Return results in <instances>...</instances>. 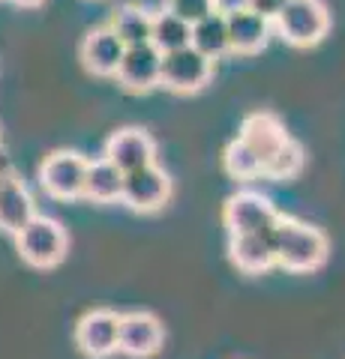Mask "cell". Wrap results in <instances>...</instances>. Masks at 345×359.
Returning <instances> with one entry per match:
<instances>
[{
  "label": "cell",
  "mask_w": 345,
  "mask_h": 359,
  "mask_svg": "<svg viewBox=\"0 0 345 359\" xmlns=\"http://www.w3.org/2000/svg\"><path fill=\"white\" fill-rule=\"evenodd\" d=\"M276 264L288 273H313L327 261V237L313 224L282 216L271 231Z\"/></svg>",
  "instance_id": "1"
},
{
  "label": "cell",
  "mask_w": 345,
  "mask_h": 359,
  "mask_svg": "<svg viewBox=\"0 0 345 359\" xmlns=\"http://www.w3.org/2000/svg\"><path fill=\"white\" fill-rule=\"evenodd\" d=\"M15 249L27 266L51 269L70 252V237H66L60 222H54L48 216H33L25 228L15 233Z\"/></svg>",
  "instance_id": "2"
},
{
  "label": "cell",
  "mask_w": 345,
  "mask_h": 359,
  "mask_svg": "<svg viewBox=\"0 0 345 359\" xmlns=\"http://www.w3.org/2000/svg\"><path fill=\"white\" fill-rule=\"evenodd\" d=\"M271 25L294 48H313L330 30V13L321 0H288Z\"/></svg>",
  "instance_id": "3"
},
{
  "label": "cell",
  "mask_w": 345,
  "mask_h": 359,
  "mask_svg": "<svg viewBox=\"0 0 345 359\" xmlns=\"http://www.w3.org/2000/svg\"><path fill=\"white\" fill-rule=\"evenodd\" d=\"M87 159L75 150H58L39 165V186L58 201H75L84 195Z\"/></svg>",
  "instance_id": "4"
},
{
  "label": "cell",
  "mask_w": 345,
  "mask_h": 359,
  "mask_svg": "<svg viewBox=\"0 0 345 359\" xmlns=\"http://www.w3.org/2000/svg\"><path fill=\"white\" fill-rule=\"evenodd\" d=\"M210 75H214V60L204 57L202 51H195L193 45L162 54L160 84L171 93H195L210 81Z\"/></svg>",
  "instance_id": "5"
},
{
  "label": "cell",
  "mask_w": 345,
  "mask_h": 359,
  "mask_svg": "<svg viewBox=\"0 0 345 359\" xmlns=\"http://www.w3.org/2000/svg\"><path fill=\"white\" fill-rule=\"evenodd\" d=\"M280 219V210L259 192H235L222 210L228 233H271Z\"/></svg>",
  "instance_id": "6"
},
{
  "label": "cell",
  "mask_w": 345,
  "mask_h": 359,
  "mask_svg": "<svg viewBox=\"0 0 345 359\" xmlns=\"http://www.w3.org/2000/svg\"><path fill=\"white\" fill-rule=\"evenodd\" d=\"M171 198V177L153 162L141 171L124 174V195L120 201L136 210V212H157L165 207V201Z\"/></svg>",
  "instance_id": "7"
},
{
  "label": "cell",
  "mask_w": 345,
  "mask_h": 359,
  "mask_svg": "<svg viewBox=\"0 0 345 359\" xmlns=\"http://www.w3.org/2000/svg\"><path fill=\"white\" fill-rule=\"evenodd\" d=\"M120 339V314L111 309H93L75 323V344L91 359H105L117 353Z\"/></svg>",
  "instance_id": "8"
},
{
  "label": "cell",
  "mask_w": 345,
  "mask_h": 359,
  "mask_svg": "<svg viewBox=\"0 0 345 359\" xmlns=\"http://www.w3.org/2000/svg\"><path fill=\"white\" fill-rule=\"evenodd\" d=\"M105 159L120 174H132L157 162V144L144 129H117L105 141Z\"/></svg>",
  "instance_id": "9"
},
{
  "label": "cell",
  "mask_w": 345,
  "mask_h": 359,
  "mask_svg": "<svg viewBox=\"0 0 345 359\" xmlns=\"http://www.w3.org/2000/svg\"><path fill=\"white\" fill-rule=\"evenodd\" d=\"M160 75H162V51L148 42V45L126 48L115 78L129 93H148V90L160 87Z\"/></svg>",
  "instance_id": "10"
},
{
  "label": "cell",
  "mask_w": 345,
  "mask_h": 359,
  "mask_svg": "<svg viewBox=\"0 0 345 359\" xmlns=\"http://www.w3.org/2000/svg\"><path fill=\"white\" fill-rule=\"evenodd\" d=\"M162 339H165V330L160 318H153L148 311L120 314V339H117L120 353H126L132 359L153 356L162 347Z\"/></svg>",
  "instance_id": "11"
},
{
  "label": "cell",
  "mask_w": 345,
  "mask_h": 359,
  "mask_svg": "<svg viewBox=\"0 0 345 359\" xmlns=\"http://www.w3.org/2000/svg\"><path fill=\"white\" fill-rule=\"evenodd\" d=\"M126 54V45L117 39V33L105 27L87 30V36L82 39V63L87 72H93L99 78H115L117 66Z\"/></svg>",
  "instance_id": "12"
},
{
  "label": "cell",
  "mask_w": 345,
  "mask_h": 359,
  "mask_svg": "<svg viewBox=\"0 0 345 359\" xmlns=\"http://www.w3.org/2000/svg\"><path fill=\"white\" fill-rule=\"evenodd\" d=\"M37 216V201L15 174L0 171V231L15 233Z\"/></svg>",
  "instance_id": "13"
},
{
  "label": "cell",
  "mask_w": 345,
  "mask_h": 359,
  "mask_svg": "<svg viewBox=\"0 0 345 359\" xmlns=\"http://www.w3.org/2000/svg\"><path fill=\"white\" fill-rule=\"evenodd\" d=\"M237 138L247 144V147H252L255 153H259L261 162H267L288 138H292V135L285 132L280 117L267 114V111H259V114H249L247 120L240 123V135H237Z\"/></svg>",
  "instance_id": "14"
},
{
  "label": "cell",
  "mask_w": 345,
  "mask_h": 359,
  "mask_svg": "<svg viewBox=\"0 0 345 359\" xmlns=\"http://www.w3.org/2000/svg\"><path fill=\"white\" fill-rule=\"evenodd\" d=\"M228 257H231V264L247 276H259L264 269H271L276 264L271 233H231Z\"/></svg>",
  "instance_id": "15"
},
{
  "label": "cell",
  "mask_w": 345,
  "mask_h": 359,
  "mask_svg": "<svg viewBox=\"0 0 345 359\" xmlns=\"http://www.w3.org/2000/svg\"><path fill=\"white\" fill-rule=\"evenodd\" d=\"M226 21H228V51L235 54H259L273 30L271 21L249 13V9H240V13L228 15Z\"/></svg>",
  "instance_id": "16"
},
{
  "label": "cell",
  "mask_w": 345,
  "mask_h": 359,
  "mask_svg": "<svg viewBox=\"0 0 345 359\" xmlns=\"http://www.w3.org/2000/svg\"><path fill=\"white\" fill-rule=\"evenodd\" d=\"M124 195V174L111 165L105 156L96 162H87V177H84V195L93 204H115Z\"/></svg>",
  "instance_id": "17"
},
{
  "label": "cell",
  "mask_w": 345,
  "mask_h": 359,
  "mask_svg": "<svg viewBox=\"0 0 345 359\" xmlns=\"http://www.w3.org/2000/svg\"><path fill=\"white\" fill-rule=\"evenodd\" d=\"M189 45H193L195 51H202L204 57H210V60L222 57V54L228 51V21H226V15L210 13L207 18L195 21Z\"/></svg>",
  "instance_id": "18"
},
{
  "label": "cell",
  "mask_w": 345,
  "mask_h": 359,
  "mask_svg": "<svg viewBox=\"0 0 345 359\" xmlns=\"http://www.w3.org/2000/svg\"><path fill=\"white\" fill-rule=\"evenodd\" d=\"M108 27L117 33V39L124 42L126 48H136V45L150 42L153 15H148L144 9H136V6H124V9L115 13V18L108 21Z\"/></svg>",
  "instance_id": "19"
},
{
  "label": "cell",
  "mask_w": 345,
  "mask_h": 359,
  "mask_svg": "<svg viewBox=\"0 0 345 359\" xmlns=\"http://www.w3.org/2000/svg\"><path fill=\"white\" fill-rule=\"evenodd\" d=\"M189 36H193V27L181 21L177 15H171L169 9L160 15H153V30H150V45L160 48L162 54L177 51V48H186Z\"/></svg>",
  "instance_id": "20"
},
{
  "label": "cell",
  "mask_w": 345,
  "mask_h": 359,
  "mask_svg": "<svg viewBox=\"0 0 345 359\" xmlns=\"http://www.w3.org/2000/svg\"><path fill=\"white\" fill-rule=\"evenodd\" d=\"M222 165H226L228 177L235 180H259L264 174V162L261 156L255 153L252 147H247L240 138H235L226 147V156H222Z\"/></svg>",
  "instance_id": "21"
},
{
  "label": "cell",
  "mask_w": 345,
  "mask_h": 359,
  "mask_svg": "<svg viewBox=\"0 0 345 359\" xmlns=\"http://www.w3.org/2000/svg\"><path fill=\"white\" fill-rule=\"evenodd\" d=\"M304 171V147L297 141L288 138L280 150H276L271 159L264 162V180H276V183H285V180H294Z\"/></svg>",
  "instance_id": "22"
},
{
  "label": "cell",
  "mask_w": 345,
  "mask_h": 359,
  "mask_svg": "<svg viewBox=\"0 0 345 359\" xmlns=\"http://www.w3.org/2000/svg\"><path fill=\"white\" fill-rule=\"evenodd\" d=\"M165 9L193 27L195 21H202L214 13V0H165Z\"/></svg>",
  "instance_id": "23"
},
{
  "label": "cell",
  "mask_w": 345,
  "mask_h": 359,
  "mask_svg": "<svg viewBox=\"0 0 345 359\" xmlns=\"http://www.w3.org/2000/svg\"><path fill=\"white\" fill-rule=\"evenodd\" d=\"M288 4V0H247V9L255 15H261L267 21H273L276 15L282 13V6Z\"/></svg>",
  "instance_id": "24"
},
{
  "label": "cell",
  "mask_w": 345,
  "mask_h": 359,
  "mask_svg": "<svg viewBox=\"0 0 345 359\" xmlns=\"http://www.w3.org/2000/svg\"><path fill=\"white\" fill-rule=\"evenodd\" d=\"M240 9H247V0H214V13L226 15V18L240 13Z\"/></svg>",
  "instance_id": "25"
},
{
  "label": "cell",
  "mask_w": 345,
  "mask_h": 359,
  "mask_svg": "<svg viewBox=\"0 0 345 359\" xmlns=\"http://www.w3.org/2000/svg\"><path fill=\"white\" fill-rule=\"evenodd\" d=\"M13 4H15V6H27V9H30V6H39L42 0H13Z\"/></svg>",
  "instance_id": "26"
}]
</instances>
